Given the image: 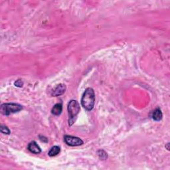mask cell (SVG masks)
Wrapping results in <instances>:
<instances>
[{
    "label": "cell",
    "instance_id": "12",
    "mask_svg": "<svg viewBox=\"0 0 170 170\" xmlns=\"http://www.w3.org/2000/svg\"><path fill=\"white\" fill-rule=\"evenodd\" d=\"M14 85L17 87H22L23 86V82L21 79H18L17 81H16L14 83Z\"/></svg>",
    "mask_w": 170,
    "mask_h": 170
},
{
    "label": "cell",
    "instance_id": "5",
    "mask_svg": "<svg viewBox=\"0 0 170 170\" xmlns=\"http://www.w3.org/2000/svg\"><path fill=\"white\" fill-rule=\"evenodd\" d=\"M66 89H67V87L64 84H59L57 85L52 90V97H59V96L62 95L65 92Z\"/></svg>",
    "mask_w": 170,
    "mask_h": 170
},
{
    "label": "cell",
    "instance_id": "13",
    "mask_svg": "<svg viewBox=\"0 0 170 170\" xmlns=\"http://www.w3.org/2000/svg\"><path fill=\"white\" fill-rule=\"evenodd\" d=\"M39 139L41 141H42L43 142H45V143H46V142H48V138H46L45 136H39Z\"/></svg>",
    "mask_w": 170,
    "mask_h": 170
},
{
    "label": "cell",
    "instance_id": "8",
    "mask_svg": "<svg viewBox=\"0 0 170 170\" xmlns=\"http://www.w3.org/2000/svg\"><path fill=\"white\" fill-rule=\"evenodd\" d=\"M62 110V105L61 103H57L51 110V113L54 116H59Z\"/></svg>",
    "mask_w": 170,
    "mask_h": 170
},
{
    "label": "cell",
    "instance_id": "6",
    "mask_svg": "<svg viewBox=\"0 0 170 170\" xmlns=\"http://www.w3.org/2000/svg\"><path fill=\"white\" fill-rule=\"evenodd\" d=\"M27 148L31 153H33L35 154H39L41 152V149L38 146V144L35 141H32L29 144Z\"/></svg>",
    "mask_w": 170,
    "mask_h": 170
},
{
    "label": "cell",
    "instance_id": "4",
    "mask_svg": "<svg viewBox=\"0 0 170 170\" xmlns=\"http://www.w3.org/2000/svg\"><path fill=\"white\" fill-rule=\"evenodd\" d=\"M64 141L68 146L72 147L79 146L84 144L83 141L81 138H78V137L68 135H65L64 136Z\"/></svg>",
    "mask_w": 170,
    "mask_h": 170
},
{
    "label": "cell",
    "instance_id": "9",
    "mask_svg": "<svg viewBox=\"0 0 170 170\" xmlns=\"http://www.w3.org/2000/svg\"><path fill=\"white\" fill-rule=\"evenodd\" d=\"M60 151H61V148L60 147L57 146H54L53 147H51V149L49 151L48 153V155L50 156V157H53V156H55L57 155H58L60 153Z\"/></svg>",
    "mask_w": 170,
    "mask_h": 170
},
{
    "label": "cell",
    "instance_id": "2",
    "mask_svg": "<svg viewBox=\"0 0 170 170\" xmlns=\"http://www.w3.org/2000/svg\"><path fill=\"white\" fill-rule=\"evenodd\" d=\"M68 111L69 114L68 124L71 126L75 121V118L80 112V105L75 100H71L68 104Z\"/></svg>",
    "mask_w": 170,
    "mask_h": 170
},
{
    "label": "cell",
    "instance_id": "7",
    "mask_svg": "<svg viewBox=\"0 0 170 170\" xmlns=\"http://www.w3.org/2000/svg\"><path fill=\"white\" fill-rule=\"evenodd\" d=\"M152 118L155 121H160V120L162 119L163 114L162 112H161V109L160 108H157L155 110H154V111L152 113Z\"/></svg>",
    "mask_w": 170,
    "mask_h": 170
},
{
    "label": "cell",
    "instance_id": "11",
    "mask_svg": "<svg viewBox=\"0 0 170 170\" xmlns=\"http://www.w3.org/2000/svg\"><path fill=\"white\" fill-rule=\"evenodd\" d=\"M0 130H1V133L5 134H7V135L11 133L9 129L8 128L7 126H4V125L1 126V128H0Z\"/></svg>",
    "mask_w": 170,
    "mask_h": 170
},
{
    "label": "cell",
    "instance_id": "3",
    "mask_svg": "<svg viewBox=\"0 0 170 170\" xmlns=\"http://www.w3.org/2000/svg\"><path fill=\"white\" fill-rule=\"evenodd\" d=\"M23 106L16 103H5L3 104L0 107V112L3 115L9 116L11 114L15 113L21 111Z\"/></svg>",
    "mask_w": 170,
    "mask_h": 170
},
{
    "label": "cell",
    "instance_id": "1",
    "mask_svg": "<svg viewBox=\"0 0 170 170\" xmlns=\"http://www.w3.org/2000/svg\"><path fill=\"white\" fill-rule=\"evenodd\" d=\"M95 104V94L92 88H87L81 98V105L88 111L92 110Z\"/></svg>",
    "mask_w": 170,
    "mask_h": 170
},
{
    "label": "cell",
    "instance_id": "10",
    "mask_svg": "<svg viewBox=\"0 0 170 170\" xmlns=\"http://www.w3.org/2000/svg\"><path fill=\"white\" fill-rule=\"evenodd\" d=\"M97 154L98 155V157H99V158L102 160H105L107 158H108V154H107V153L103 150H98L97 152Z\"/></svg>",
    "mask_w": 170,
    "mask_h": 170
}]
</instances>
